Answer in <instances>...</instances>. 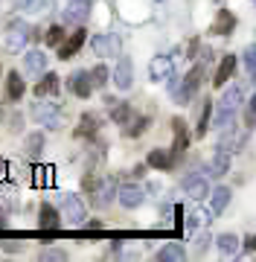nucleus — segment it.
<instances>
[{
	"mask_svg": "<svg viewBox=\"0 0 256 262\" xmlns=\"http://www.w3.org/2000/svg\"><path fill=\"white\" fill-rule=\"evenodd\" d=\"M82 227H85V230H90V233H96V230H102V222H99V219H90V222H85V225H82Z\"/></svg>",
	"mask_w": 256,
	"mask_h": 262,
	"instance_id": "nucleus-40",
	"label": "nucleus"
},
{
	"mask_svg": "<svg viewBox=\"0 0 256 262\" xmlns=\"http://www.w3.org/2000/svg\"><path fill=\"white\" fill-rule=\"evenodd\" d=\"M230 160H233V151L216 146V155H213V160H210L207 175H213V178H224V175L230 172Z\"/></svg>",
	"mask_w": 256,
	"mask_h": 262,
	"instance_id": "nucleus-16",
	"label": "nucleus"
},
{
	"mask_svg": "<svg viewBox=\"0 0 256 262\" xmlns=\"http://www.w3.org/2000/svg\"><path fill=\"white\" fill-rule=\"evenodd\" d=\"M120 178L117 175H105L102 181H99V187L94 189V198H90V204L99 207V210H105V207L114 204V198H120Z\"/></svg>",
	"mask_w": 256,
	"mask_h": 262,
	"instance_id": "nucleus-3",
	"label": "nucleus"
},
{
	"mask_svg": "<svg viewBox=\"0 0 256 262\" xmlns=\"http://www.w3.org/2000/svg\"><path fill=\"white\" fill-rule=\"evenodd\" d=\"M253 3H256V0H253Z\"/></svg>",
	"mask_w": 256,
	"mask_h": 262,
	"instance_id": "nucleus-45",
	"label": "nucleus"
},
{
	"mask_svg": "<svg viewBox=\"0 0 256 262\" xmlns=\"http://www.w3.org/2000/svg\"><path fill=\"white\" fill-rule=\"evenodd\" d=\"M213 242H216V239L207 233V227H204V230H198V236H195V253H198V256H204V253L210 251V245H213Z\"/></svg>",
	"mask_w": 256,
	"mask_h": 262,
	"instance_id": "nucleus-35",
	"label": "nucleus"
},
{
	"mask_svg": "<svg viewBox=\"0 0 256 262\" xmlns=\"http://www.w3.org/2000/svg\"><path fill=\"white\" fill-rule=\"evenodd\" d=\"M242 251H245V253L256 251V236H247V239H245V245H242Z\"/></svg>",
	"mask_w": 256,
	"mask_h": 262,
	"instance_id": "nucleus-43",
	"label": "nucleus"
},
{
	"mask_svg": "<svg viewBox=\"0 0 256 262\" xmlns=\"http://www.w3.org/2000/svg\"><path fill=\"white\" fill-rule=\"evenodd\" d=\"M94 79H90V70H73L70 79H67V91L79 99H87V96L94 94Z\"/></svg>",
	"mask_w": 256,
	"mask_h": 262,
	"instance_id": "nucleus-6",
	"label": "nucleus"
},
{
	"mask_svg": "<svg viewBox=\"0 0 256 262\" xmlns=\"http://www.w3.org/2000/svg\"><path fill=\"white\" fill-rule=\"evenodd\" d=\"M41 151H44V134H41V131L27 134V140H24V155H27L29 160H38Z\"/></svg>",
	"mask_w": 256,
	"mask_h": 262,
	"instance_id": "nucleus-26",
	"label": "nucleus"
},
{
	"mask_svg": "<svg viewBox=\"0 0 256 262\" xmlns=\"http://www.w3.org/2000/svg\"><path fill=\"white\" fill-rule=\"evenodd\" d=\"M29 35H32V27H29L27 20H9V27H6V47L12 50V53H20V50L27 47Z\"/></svg>",
	"mask_w": 256,
	"mask_h": 262,
	"instance_id": "nucleus-4",
	"label": "nucleus"
},
{
	"mask_svg": "<svg viewBox=\"0 0 256 262\" xmlns=\"http://www.w3.org/2000/svg\"><path fill=\"white\" fill-rule=\"evenodd\" d=\"M253 125H256V94L250 99V105H247V128H253Z\"/></svg>",
	"mask_w": 256,
	"mask_h": 262,
	"instance_id": "nucleus-39",
	"label": "nucleus"
},
{
	"mask_svg": "<svg viewBox=\"0 0 256 262\" xmlns=\"http://www.w3.org/2000/svg\"><path fill=\"white\" fill-rule=\"evenodd\" d=\"M20 64H24V73L32 76V79L47 73V56H44V50H27L20 56Z\"/></svg>",
	"mask_w": 256,
	"mask_h": 262,
	"instance_id": "nucleus-11",
	"label": "nucleus"
},
{
	"mask_svg": "<svg viewBox=\"0 0 256 262\" xmlns=\"http://www.w3.org/2000/svg\"><path fill=\"white\" fill-rule=\"evenodd\" d=\"M146 163L152 169H157V172H166V169H172V163H175V151L169 149H152L149 151V158H146Z\"/></svg>",
	"mask_w": 256,
	"mask_h": 262,
	"instance_id": "nucleus-24",
	"label": "nucleus"
},
{
	"mask_svg": "<svg viewBox=\"0 0 256 262\" xmlns=\"http://www.w3.org/2000/svg\"><path fill=\"white\" fill-rule=\"evenodd\" d=\"M157 259L160 262H180V259H187V251H183V245L172 242V245H166V248L157 251Z\"/></svg>",
	"mask_w": 256,
	"mask_h": 262,
	"instance_id": "nucleus-28",
	"label": "nucleus"
},
{
	"mask_svg": "<svg viewBox=\"0 0 256 262\" xmlns=\"http://www.w3.org/2000/svg\"><path fill=\"white\" fill-rule=\"evenodd\" d=\"M99 125H102L99 114L87 111V114H82V120H79V125H76L73 134H76V140H90V143H94L96 134H99Z\"/></svg>",
	"mask_w": 256,
	"mask_h": 262,
	"instance_id": "nucleus-14",
	"label": "nucleus"
},
{
	"mask_svg": "<svg viewBox=\"0 0 256 262\" xmlns=\"http://www.w3.org/2000/svg\"><path fill=\"white\" fill-rule=\"evenodd\" d=\"M29 114H32V120L38 122V125H44L47 131H61L67 125V114L58 105V99H53V102H32Z\"/></svg>",
	"mask_w": 256,
	"mask_h": 262,
	"instance_id": "nucleus-1",
	"label": "nucleus"
},
{
	"mask_svg": "<svg viewBox=\"0 0 256 262\" xmlns=\"http://www.w3.org/2000/svg\"><path fill=\"white\" fill-rule=\"evenodd\" d=\"M180 189H183V195L190 198V201H204L213 192L204 175H187V178L180 181Z\"/></svg>",
	"mask_w": 256,
	"mask_h": 262,
	"instance_id": "nucleus-7",
	"label": "nucleus"
},
{
	"mask_svg": "<svg viewBox=\"0 0 256 262\" xmlns=\"http://www.w3.org/2000/svg\"><path fill=\"white\" fill-rule=\"evenodd\" d=\"M172 131H175L172 151H175V158H180V155L187 151V146H190V140H192V134L187 131V120H183V117H175V120H172Z\"/></svg>",
	"mask_w": 256,
	"mask_h": 262,
	"instance_id": "nucleus-18",
	"label": "nucleus"
},
{
	"mask_svg": "<svg viewBox=\"0 0 256 262\" xmlns=\"http://www.w3.org/2000/svg\"><path fill=\"white\" fill-rule=\"evenodd\" d=\"M58 227H61V219H58L56 207L44 201L38 207V230H58Z\"/></svg>",
	"mask_w": 256,
	"mask_h": 262,
	"instance_id": "nucleus-23",
	"label": "nucleus"
},
{
	"mask_svg": "<svg viewBox=\"0 0 256 262\" xmlns=\"http://www.w3.org/2000/svg\"><path fill=\"white\" fill-rule=\"evenodd\" d=\"M213 207H201L198 201H195V207H192V213H190V219H187V227H190L192 233L195 230H204V227H210V222H213Z\"/></svg>",
	"mask_w": 256,
	"mask_h": 262,
	"instance_id": "nucleus-22",
	"label": "nucleus"
},
{
	"mask_svg": "<svg viewBox=\"0 0 256 262\" xmlns=\"http://www.w3.org/2000/svg\"><path fill=\"white\" fill-rule=\"evenodd\" d=\"M149 125H152V122H149V117H131L128 128H125V137H140Z\"/></svg>",
	"mask_w": 256,
	"mask_h": 262,
	"instance_id": "nucleus-33",
	"label": "nucleus"
},
{
	"mask_svg": "<svg viewBox=\"0 0 256 262\" xmlns=\"http://www.w3.org/2000/svg\"><path fill=\"white\" fill-rule=\"evenodd\" d=\"M146 195H149V192H146L140 184H131V181H128V184H123V187H120V198H117V201H120L125 210H137V207H143Z\"/></svg>",
	"mask_w": 256,
	"mask_h": 262,
	"instance_id": "nucleus-12",
	"label": "nucleus"
},
{
	"mask_svg": "<svg viewBox=\"0 0 256 262\" xmlns=\"http://www.w3.org/2000/svg\"><path fill=\"white\" fill-rule=\"evenodd\" d=\"M108 108H111V120L117 125H128L131 122V108H128V102H114V105H108Z\"/></svg>",
	"mask_w": 256,
	"mask_h": 262,
	"instance_id": "nucleus-31",
	"label": "nucleus"
},
{
	"mask_svg": "<svg viewBox=\"0 0 256 262\" xmlns=\"http://www.w3.org/2000/svg\"><path fill=\"white\" fill-rule=\"evenodd\" d=\"M236 67H239V58L236 56H224L221 61H218V67H216V73H213V84L216 88H221V84H227L230 79H233V73H236Z\"/></svg>",
	"mask_w": 256,
	"mask_h": 262,
	"instance_id": "nucleus-20",
	"label": "nucleus"
},
{
	"mask_svg": "<svg viewBox=\"0 0 256 262\" xmlns=\"http://www.w3.org/2000/svg\"><path fill=\"white\" fill-rule=\"evenodd\" d=\"M6 227H9V210L0 207V230H6Z\"/></svg>",
	"mask_w": 256,
	"mask_h": 262,
	"instance_id": "nucleus-42",
	"label": "nucleus"
},
{
	"mask_svg": "<svg viewBox=\"0 0 256 262\" xmlns=\"http://www.w3.org/2000/svg\"><path fill=\"white\" fill-rule=\"evenodd\" d=\"M12 3H15V9L24 12V9H27V3H29V0H12Z\"/></svg>",
	"mask_w": 256,
	"mask_h": 262,
	"instance_id": "nucleus-44",
	"label": "nucleus"
},
{
	"mask_svg": "<svg viewBox=\"0 0 256 262\" xmlns=\"http://www.w3.org/2000/svg\"><path fill=\"white\" fill-rule=\"evenodd\" d=\"M242 99H245V88L242 84H230L227 91L221 94V99H218V111H239V105H242Z\"/></svg>",
	"mask_w": 256,
	"mask_h": 262,
	"instance_id": "nucleus-21",
	"label": "nucleus"
},
{
	"mask_svg": "<svg viewBox=\"0 0 256 262\" xmlns=\"http://www.w3.org/2000/svg\"><path fill=\"white\" fill-rule=\"evenodd\" d=\"M53 3H56V0H29L24 12H27V15H44V12L53 9Z\"/></svg>",
	"mask_w": 256,
	"mask_h": 262,
	"instance_id": "nucleus-34",
	"label": "nucleus"
},
{
	"mask_svg": "<svg viewBox=\"0 0 256 262\" xmlns=\"http://www.w3.org/2000/svg\"><path fill=\"white\" fill-rule=\"evenodd\" d=\"M108 76H111V73H108V67H105L102 61H99L94 70H90V79H94L96 88H105V84H108Z\"/></svg>",
	"mask_w": 256,
	"mask_h": 262,
	"instance_id": "nucleus-36",
	"label": "nucleus"
},
{
	"mask_svg": "<svg viewBox=\"0 0 256 262\" xmlns=\"http://www.w3.org/2000/svg\"><path fill=\"white\" fill-rule=\"evenodd\" d=\"M90 0H67L64 12H61V18L67 24H73V27H85V20L90 18Z\"/></svg>",
	"mask_w": 256,
	"mask_h": 262,
	"instance_id": "nucleus-8",
	"label": "nucleus"
},
{
	"mask_svg": "<svg viewBox=\"0 0 256 262\" xmlns=\"http://www.w3.org/2000/svg\"><path fill=\"white\" fill-rule=\"evenodd\" d=\"M230 198H233V192H230V187H216L213 192H210V207H213V213L221 215L224 210H227Z\"/></svg>",
	"mask_w": 256,
	"mask_h": 262,
	"instance_id": "nucleus-25",
	"label": "nucleus"
},
{
	"mask_svg": "<svg viewBox=\"0 0 256 262\" xmlns=\"http://www.w3.org/2000/svg\"><path fill=\"white\" fill-rule=\"evenodd\" d=\"M175 76V58L172 56H154L152 61H149V79L152 82H166V79H172Z\"/></svg>",
	"mask_w": 256,
	"mask_h": 262,
	"instance_id": "nucleus-10",
	"label": "nucleus"
},
{
	"mask_svg": "<svg viewBox=\"0 0 256 262\" xmlns=\"http://www.w3.org/2000/svg\"><path fill=\"white\" fill-rule=\"evenodd\" d=\"M242 61H245L247 79L256 84V44H247V47H245V53H242Z\"/></svg>",
	"mask_w": 256,
	"mask_h": 262,
	"instance_id": "nucleus-32",
	"label": "nucleus"
},
{
	"mask_svg": "<svg viewBox=\"0 0 256 262\" xmlns=\"http://www.w3.org/2000/svg\"><path fill=\"white\" fill-rule=\"evenodd\" d=\"M53 172H56L53 166H35V172H32V187H38V189L53 187V184H56V181H53Z\"/></svg>",
	"mask_w": 256,
	"mask_h": 262,
	"instance_id": "nucleus-30",
	"label": "nucleus"
},
{
	"mask_svg": "<svg viewBox=\"0 0 256 262\" xmlns=\"http://www.w3.org/2000/svg\"><path fill=\"white\" fill-rule=\"evenodd\" d=\"M24 94H27V82L20 79V73L9 70V76H6V91H3V99H6V105L20 102V99H24Z\"/></svg>",
	"mask_w": 256,
	"mask_h": 262,
	"instance_id": "nucleus-15",
	"label": "nucleus"
},
{
	"mask_svg": "<svg viewBox=\"0 0 256 262\" xmlns=\"http://www.w3.org/2000/svg\"><path fill=\"white\" fill-rule=\"evenodd\" d=\"M9 160H6V158H0V181H6V178H9Z\"/></svg>",
	"mask_w": 256,
	"mask_h": 262,
	"instance_id": "nucleus-41",
	"label": "nucleus"
},
{
	"mask_svg": "<svg viewBox=\"0 0 256 262\" xmlns=\"http://www.w3.org/2000/svg\"><path fill=\"white\" fill-rule=\"evenodd\" d=\"M58 91H61V82H58L56 73H44L41 82L32 88V94L38 96V99H58Z\"/></svg>",
	"mask_w": 256,
	"mask_h": 262,
	"instance_id": "nucleus-19",
	"label": "nucleus"
},
{
	"mask_svg": "<svg viewBox=\"0 0 256 262\" xmlns=\"http://www.w3.org/2000/svg\"><path fill=\"white\" fill-rule=\"evenodd\" d=\"M58 207H61V215H64L73 227L85 225L87 207H85V201H82L79 195H73V192H58Z\"/></svg>",
	"mask_w": 256,
	"mask_h": 262,
	"instance_id": "nucleus-2",
	"label": "nucleus"
},
{
	"mask_svg": "<svg viewBox=\"0 0 256 262\" xmlns=\"http://www.w3.org/2000/svg\"><path fill=\"white\" fill-rule=\"evenodd\" d=\"M236 24H239V18H236V15H233L230 9H218V15H216V20H213V27H210V32H213V35L227 38V35H233V29H236Z\"/></svg>",
	"mask_w": 256,
	"mask_h": 262,
	"instance_id": "nucleus-17",
	"label": "nucleus"
},
{
	"mask_svg": "<svg viewBox=\"0 0 256 262\" xmlns=\"http://www.w3.org/2000/svg\"><path fill=\"white\" fill-rule=\"evenodd\" d=\"M131 84H134V61L128 56H120L114 67V88L117 91H128Z\"/></svg>",
	"mask_w": 256,
	"mask_h": 262,
	"instance_id": "nucleus-13",
	"label": "nucleus"
},
{
	"mask_svg": "<svg viewBox=\"0 0 256 262\" xmlns=\"http://www.w3.org/2000/svg\"><path fill=\"white\" fill-rule=\"evenodd\" d=\"M210 120H213V102L207 99V102L201 105V117H198V125H195V140H201L210 131Z\"/></svg>",
	"mask_w": 256,
	"mask_h": 262,
	"instance_id": "nucleus-29",
	"label": "nucleus"
},
{
	"mask_svg": "<svg viewBox=\"0 0 256 262\" xmlns=\"http://www.w3.org/2000/svg\"><path fill=\"white\" fill-rule=\"evenodd\" d=\"M85 41H87V32H85V27H76V32H70V35L58 44V58L61 61H70V58L76 56L79 50L85 47Z\"/></svg>",
	"mask_w": 256,
	"mask_h": 262,
	"instance_id": "nucleus-9",
	"label": "nucleus"
},
{
	"mask_svg": "<svg viewBox=\"0 0 256 262\" xmlns=\"http://www.w3.org/2000/svg\"><path fill=\"white\" fill-rule=\"evenodd\" d=\"M38 259L50 262V259H67V251H61V248H44V251L38 253Z\"/></svg>",
	"mask_w": 256,
	"mask_h": 262,
	"instance_id": "nucleus-38",
	"label": "nucleus"
},
{
	"mask_svg": "<svg viewBox=\"0 0 256 262\" xmlns=\"http://www.w3.org/2000/svg\"><path fill=\"white\" fill-rule=\"evenodd\" d=\"M216 245L221 253H227V256H236L239 248H242V239H239L236 233H218L216 236Z\"/></svg>",
	"mask_w": 256,
	"mask_h": 262,
	"instance_id": "nucleus-27",
	"label": "nucleus"
},
{
	"mask_svg": "<svg viewBox=\"0 0 256 262\" xmlns=\"http://www.w3.org/2000/svg\"><path fill=\"white\" fill-rule=\"evenodd\" d=\"M44 38H47V44H50V47H58V44H61V41H64V29H61V27H58V24H53V27H50L47 29V35H44Z\"/></svg>",
	"mask_w": 256,
	"mask_h": 262,
	"instance_id": "nucleus-37",
	"label": "nucleus"
},
{
	"mask_svg": "<svg viewBox=\"0 0 256 262\" xmlns=\"http://www.w3.org/2000/svg\"><path fill=\"white\" fill-rule=\"evenodd\" d=\"M90 50H94V56H99V58L120 56V50H123V38L117 35V32H102V35H96L94 41H90Z\"/></svg>",
	"mask_w": 256,
	"mask_h": 262,
	"instance_id": "nucleus-5",
	"label": "nucleus"
}]
</instances>
